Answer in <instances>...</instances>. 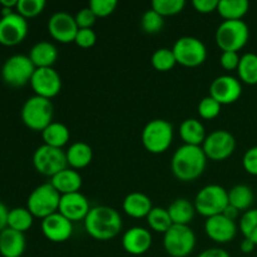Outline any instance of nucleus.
Wrapping results in <instances>:
<instances>
[{"mask_svg":"<svg viewBox=\"0 0 257 257\" xmlns=\"http://www.w3.org/2000/svg\"><path fill=\"white\" fill-rule=\"evenodd\" d=\"M83 222L85 232L98 241L112 240L122 230V217L119 212L108 206L92 207Z\"/></svg>","mask_w":257,"mask_h":257,"instance_id":"1","label":"nucleus"},{"mask_svg":"<svg viewBox=\"0 0 257 257\" xmlns=\"http://www.w3.org/2000/svg\"><path fill=\"white\" fill-rule=\"evenodd\" d=\"M207 157L202 147L183 145L176 150L171 161V168L177 180L183 182L195 181L205 172Z\"/></svg>","mask_w":257,"mask_h":257,"instance_id":"2","label":"nucleus"},{"mask_svg":"<svg viewBox=\"0 0 257 257\" xmlns=\"http://www.w3.org/2000/svg\"><path fill=\"white\" fill-rule=\"evenodd\" d=\"M250 30L243 20H223L215 34L217 47L222 52H236L242 49L248 42Z\"/></svg>","mask_w":257,"mask_h":257,"instance_id":"3","label":"nucleus"},{"mask_svg":"<svg viewBox=\"0 0 257 257\" xmlns=\"http://www.w3.org/2000/svg\"><path fill=\"white\" fill-rule=\"evenodd\" d=\"M54 108L45 98L33 95L22 108V120L29 130L43 132L53 122Z\"/></svg>","mask_w":257,"mask_h":257,"instance_id":"4","label":"nucleus"},{"mask_svg":"<svg viewBox=\"0 0 257 257\" xmlns=\"http://www.w3.org/2000/svg\"><path fill=\"white\" fill-rule=\"evenodd\" d=\"M196 212L203 217L222 215L228 206V191L220 185H208L198 191L193 202Z\"/></svg>","mask_w":257,"mask_h":257,"instance_id":"5","label":"nucleus"},{"mask_svg":"<svg viewBox=\"0 0 257 257\" xmlns=\"http://www.w3.org/2000/svg\"><path fill=\"white\" fill-rule=\"evenodd\" d=\"M60 193L52 183H43L32 191L27 201V208L34 217L44 220L48 216L58 212L60 203Z\"/></svg>","mask_w":257,"mask_h":257,"instance_id":"6","label":"nucleus"},{"mask_svg":"<svg viewBox=\"0 0 257 257\" xmlns=\"http://www.w3.org/2000/svg\"><path fill=\"white\" fill-rule=\"evenodd\" d=\"M173 141V127L166 119L150 120L142 131L143 147L153 155L165 153Z\"/></svg>","mask_w":257,"mask_h":257,"instance_id":"7","label":"nucleus"},{"mask_svg":"<svg viewBox=\"0 0 257 257\" xmlns=\"http://www.w3.org/2000/svg\"><path fill=\"white\" fill-rule=\"evenodd\" d=\"M163 247L171 257H187L196 247V235L190 226L173 225L163 235Z\"/></svg>","mask_w":257,"mask_h":257,"instance_id":"8","label":"nucleus"},{"mask_svg":"<svg viewBox=\"0 0 257 257\" xmlns=\"http://www.w3.org/2000/svg\"><path fill=\"white\" fill-rule=\"evenodd\" d=\"M35 69L28 55L15 54L5 60L2 68V78L10 87H23L32 80Z\"/></svg>","mask_w":257,"mask_h":257,"instance_id":"9","label":"nucleus"},{"mask_svg":"<svg viewBox=\"0 0 257 257\" xmlns=\"http://www.w3.org/2000/svg\"><path fill=\"white\" fill-rule=\"evenodd\" d=\"M33 165L40 175L48 176L50 178L60 171L68 168L67 156L64 151L47 145H42L35 150L33 155Z\"/></svg>","mask_w":257,"mask_h":257,"instance_id":"10","label":"nucleus"},{"mask_svg":"<svg viewBox=\"0 0 257 257\" xmlns=\"http://www.w3.org/2000/svg\"><path fill=\"white\" fill-rule=\"evenodd\" d=\"M177 64L187 68H196L203 64L207 58L206 45L195 37H182L177 39L172 48Z\"/></svg>","mask_w":257,"mask_h":257,"instance_id":"11","label":"nucleus"},{"mask_svg":"<svg viewBox=\"0 0 257 257\" xmlns=\"http://www.w3.org/2000/svg\"><path fill=\"white\" fill-rule=\"evenodd\" d=\"M236 148V140L230 132L225 130L213 131L206 137L202 145L207 160L221 162L232 156Z\"/></svg>","mask_w":257,"mask_h":257,"instance_id":"12","label":"nucleus"},{"mask_svg":"<svg viewBox=\"0 0 257 257\" xmlns=\"http://www.w3.org/2000/svg\"><path fill=\"white\" fill-rule=\"evenodd\" d=\"M30 87L35 95L52 99L62 89V78L54 68H37L30 80Z\"/></svg>","mask_w":257,"mask_h":257,"instance_id":"13","label":"nucleus"},{"mask_svg":"<svg viewBox=\"0 0 257 257\" xmlns=\"http://www.w3.org/2000/svg\"><path fill=\"white\" fill-rule=\"evenodd\" d=\"M28 22L17 12L0 18V44L14 47L27 38Z\"/></svg>","mask_w":257,"mask_h":257,"instance_id":"14","label":"nucleus"},{"mask_svg":"<svg viewBox=\"0 0 257 257\" xmlns=\"http://www.w3.org/2000/svg\"><path fill=\"white\" fill-rule=\"evenodd\" d=\"M242 94V84L240 79L232 75H220L210 85V97L221 105L237 102Z\"/></svg>","mask_w":257,"mask_h":257,"instance_id":"15","label":"nucleus"},{"mask_svg":"<svg viewBox=\"0 0 257 257\" xmlns=\"http://www.w3.org/2000/svg\"><path fill=\"white\" fill-rule=\"evenodd\" d=\"M48 30L53 39L63 44H68V43H74L79 28L75 23L74 17L68 13L60 12L50 17L48 22Z\"/></svg>","mask_w":257,"mask_h":257,"instance_id":"16","label":"nucleus"},{"mask_svg":"<svg viewBox=\"0 0 257 257\" xmlns=\"http://www.w3.org/2000/svg\"><path fill=\"white\" fill-rule=\"evenodd\" d=\"M42 232L52 242H65L72 237L73 222L62 213L55 212L42 220Z\"/></svg>","mask_w":257,"mask_h":257,"instance_id":"17","label":"nucleus"},{"mask_svg":"<svg viewBox=\"0 0 257 257\" xmlns=\"http://www.w3.org/2000/svg\"><path fill=\"white\" fill-rule=\"evenodd\" d=\"M205 232L213 242L227 243L236 237L237 226L235 221L223 215L208 217L205 222Z\"/></svg>","mask_w":257,"mask_h":257,"instance_id":"18","label":"nucleus"},{"mask_svg":"<svg viewBox=\"0 0 257 257\" xmlns=\"http://www.w3.org/2000/svg\"><path fill=\"white\" fill-rule=\"evenodd\" d=\"M90 208L92 207H90L87 197L80 192H75L69 193V195H63L60 197L58 212L62 213L70 222H78V221L85 220Z\"/></svg>","mask_w":257,"mask_h":257,"instance_id":"19","label":"nucleus"},{"mask_svg":"<svg viewBox=\"0 0 257 257\" xmlns=\"http://www.w3.org/2000/svg\"><path fill=\"white\" fill-rule=\"evenodd\" d=\"M122 246L130 255L140 256L147 252L152 246V235L147 228L132 227L124 232Z\"/></svg>","mask_w":257,"mask_h":257,"instance_id":"20","label":"nucleus"},{"mask_svg":"<svg viewBox=\"0 0 257 257\" xmlns=\"http://www.w3.org/2000/svg\"><path fill=\"white\" fill-rule=\"evenodd\" d=\"M27 247L24 233L7 227L0 232V255L3 257H22Z\"/></svg>","mask_w":257,"mask_h":257,"instance_id":"21","label":"nucleus"},{"mask_svg":"<svg viewBox=\"0 0 257 257\" xmlns=\"http://www.w3.org/2000/svg\"><path fill=\"white\" fill-rule=\"evenodd\" d=\"M50 183L60 193V196H63L69 195V193L79 192L83 180L82 176L79 175L78 171L68 167L65 170L60 171L55 176H53L50 178Z\"/></svg>","mask_w":257,"mask_h":257,"instance_id":"22","label":"nucleus"},{"mask_svg":"<svg viewBox=\"0 0 257 257\" xmlns=\"http://www.w3.org/2000/svg\"><path fill=\"white\" fill-rule=\"evenodd\" d=\"M122 207L125 215L130 217L143 218L147 217L153 208V205L151 198L145 193L132 192L125 196Z\"/></svg>","mask_w":257,"mask_h":257,"instance_id":"23","label":"nucleus"},{"mask_svg":"<svg viewBox=\"0 0 257 257\" xmlns=\"http://www.w3.org/2000/svg\"><path fill=\"white\" fill-rule=\"evenodd\" d=\"M28 57L35 68H53L58 59V49L53 43L39 42L33 45Z\"/></svg>","mask_w":257,"mask_h":257,"instance_id":"24","label":"nucleus"},{"mask_svg":"<svg viewBox=\"0 0 257 257\" xmlns=\"http://www.w3.org/2000/svg\"><path fill=\"white\" fill-rule=\"evenodd\" d=\"M180 137L185 145L202 147L207 135H206L205 127L200 120L196 118H188L181 123Z\"/></svg>","mask_w":257,"mask_h":257,"instance_id":"25","label":"nucleus"},{"mask_svg":"<svg viewBox=\"0 0 257 257\" xmlns=\"http://www.w3.org/2000/svg\"><path fill=\"white\" fill-rule=\"evenodd\" d=\"M68 167L73 170H82L89 166L93 160V151L88 143L75 142L65 151Z\"/></svg>","mask_w":257,"mask_h":257,"instance_id":"26","label":"nucleus"},{"mask_svg":"<svg viewBox=\"0 0 257 257\" xmlns=\"http://www.w3.org/2000/svg\"><path fill=\"white\" fill-rule=\"evenodd\" d=\"M173 225L188 226L195 217L196 208L187 198H177L167 208Z\"/></svg>","mask_w":257,"mask_h":257,"instance_id":"27","label":"nucleus"},{"mask_svg":"<svg viewBox=\"0 0 257 257\" xmlns=\"http://www.w3.org/2000/svg\"><path fill=\"white\" fill-rule=\"evenodd\" d=\"M42 138L44 141V145L62 150L69 142L70 132L67 125L63 123L52 122L42 132Z\"/></svg>","mask_w":257,"mask_h":257,"instance_id":"28","label":"nucleus"},{"mask_svg":"<svg viewBox=\"0 0 257 257\" xmlns=\"http://www.w3.org/2000/svg\"><path fill=\"white\" fill-rule=\"evenodd\" d=\"M250 4L247 0H220L217 13L225 20H242Z\"/></svg>","mask_w":257,"mask_h":257,"instance_id":"29","label":"nucleus"},{"mask_svg":"<svg viewBox=\"0 0 257 257\" xmlns=\"http://www.w3.org/2000/svg\"><path fill=\"white\" fill-rule=\"evenodd\" d=\"M237 74L241 83L248 85L257 84V54L246 53L241 57Z\"/></svg>","mask_w":257,"mask_h":257,"instance_id":"30","label":"nucleus"},{"mask_svg":"<svg viewBox=\"0 0 257 257\" xmlns=\"http://www.w3.org/2000/svg\"><path fill=\"white\" fill-rule=\"evenodd\" d=\"M253 202V192L246 185H236L228 191V205L236 210L247 211Z\"/></svg>","mask_w":257,"mask_h":257,"instance_id":"31","label":"nucleus"},{"mask_svg":"<svg viewBox=\"0 0 257 257\" xmlns=\"http://www.w3.org/2000/svg\"><path fill=\"white\" fill-rule=\"evenodd\" d=\"M34 222V216L27 207H15L8 213V227L18 232H27Z\"/></svg>","mask_w":257,"mask_h":257,"instance_id":"32","label":"nucleus"},{"mask_svg":"<svg viewBox=\"0 0 257 257\" xmlns=\"http://www.w3.org/2000/svg\"><path fill=\"white\" fill-rule=\"evenodd\" d=\"M146 218H147V223L151 230L158 233H163V235L173 226L167 208L153 207Z\"/></svg>","mask_w":257,"mask_h":257,"instance_id":"33","label":"nucleus"},{"mask_svg":"<svg viewBox=\"0 0 257 257\" xmlns=\"http://www.w3.org/2000/svg\"><path fill=\"white\" fill-rule=\"evenodd\" d=\"M152 67L158 72H170L177 64L173 50L170 48H160L152 54Z\"/></svg>","mask_w":257,"mask_h":257,"instance_id":"34","label":"nucleus"},{"mask_svg":"<svg viewBox=\"0 0 257 257\" xmlns=\"http://www.w3.org/2000/svg\"><path fill=\"white\" fill-rule=\"evenodd\" d=\"M240 231L243 238H248L257 246V208L248 210L241 216Z\"/></svg>","mask_w":257,"mask_h":257,"instance_id":"35","label":"nucleus"},{"mask_svg":"<svg viewBox=\"0 0 257 257\" xmlns=\"http://www.w3.org/2000/svg\"><path fill=\"white\" fill-rule=\"evenodd\" d=\"M152 10H155L161 17H173L185 9V0H153Z\"/></svg>","mask_w":257,"mask_h":257,"instance_id":"36","label":"nucleus"},{"mask_svg":"<svg viewBox=\"0 0 257 257\" xmlns=\"http://www.w3.org/2000/svg\"><path fill=\"white\" fill-rule=\"evenodd\" d=\"M47 3L44 0H19L17 5V13L25 19L35 18L44 10Z\"/></svg>","mask_w":257,"mask_h":257,"instance_id":"37","label":"nucleus"},{"mask_svg":"<svg viewBox=\"0 0 257 257\" xmlns=\"http://www.w3.org/2000/svg\"><path fill=\"white\" fill-rule=\"evenodd\" d=\"M165 20L160 14L155 12V10H147L143 14L142 20H141V27H142L143 32L147 34H157L162 30Z\"/></svg>","mask_w":257,"mask_h":257,"instance_id":"38","label":"nucleus"},{"mask_svg":"<svg viewBox=\"0 0 257 257\" xmlns=\"http://www.w3.org/2000/svg\"><path fill=\"white\" fill-rule=\"evenodd\" d=\"M221 107H222V105H221L220 103H217L212 97L208 95V97H205L201 100L200 104H198L197 110L198 114H200V117L202 118V119L211 120L215 119V118L220 114Z\"/></svg>","mask_w":257,"mask_h":257,"instance_id":"39","label":"nucleus"},{"mask_svg":"<svg viewBox=\"0 0 257 257\" xmlns=\"http://www.w3.org/2000/svg\"><path fill=\"white\" fill-rule=\"evenodd\" d=\"M97 18H105L112 14L117 8L115 0H92L88 5Z\"/></svg>","mask_w":257,"mask_h":257,"instance_id":"40","label":"nucleus"},{"mask_svg":"<svg viewBox=\"0 0 257 257\" xmlns=\"http://www.w3.org/2000/svg\"><path fill=\"white\" fill-rule=\"evenodd\" d=\"M75 23H77L78 28L79 29H92V27L94 25L97 17L94 15V13L89 9V8H83L79 12L75 14L74 17Z\"/></svg>","mask_w":257,"mask_h":257,"instance_id":"41","label":"nucleus"},{"mask_svg":"<svg viewBox=\"0 0 257 257\" xmlns=\"http://www.w3.org/2000/svg\"><path fill=\"white\" fill-rule=\"evenodd\" d=\"M95 42H97V35H95L94 30L92 29H79L74 39L75 44L83 49L92 48L95 44Z\"/></svg>","mask_w":257,"mask_h":257,"instance_id":"42","label":"nucleus"},{"mask_svg":"<svg viewBox=\"0 0 257 257\" xmlns=\"http://www.w3.org/2000/svg\"><path fill=\"white\" fill-rule=\"evenodd\" d=\"M242 166L248 175L257 176V146L246 151L242 158Z\"/></svg>","mask_w":257,"mask_h":257,"instance_id":"43","label":"nucleus"},{"mask_svg":"<svg viewBox=\"0 0 257 257\" xmlns=\"http://www.w3.org/2000/svg\"><path fill=\"white\" fill-rule=\"evenodd\" d=\"M241 57L236 52H222L220 57V64L225 70H237Z\"/></svg>","mask_w":257,"mask_h":257,"instance_id":"44","label":"nucleus"},{"mask_svg":"<svg viewBox=\"0 0 257 257\" xmlns=\"http://www.w3.org/2000/svg\"><path fill=\"white\" fill-rule=\"evenodd\" d=\"M218 2L220 0H193L192 7L195 10L201 14H211L213 12H217Z\"/></svg>","mask_w":257,"mask_h":257,"instance_id":"45","label":"nucleus"},{"mask_svg":"<svg viewBox=\"0 0 257 257\" xmlns=\"http://www.w3.org/2000/svg\"><path fill=\"white\" fill-rule=\"evenodd\" d=\"M197 257H231L227 251L220 247H212L207 248V250L202 251Z\"/></svg>","mask_w":257,"mask_h":257,"instance_id":"46","label":"nucleus"},{"mask_svg":"<svg viewBox=\"0 0 257 257\" xmlns=\"http://www.w3.org/2000/svg\"><path fill=\"white\" fill-rule=\"evenodd\" d=\"M8 213H9V210L0 201V232L8 227Z\"/></svg>","mask_w":257,"mask_h":257,"instance_id":"47","label":"nucleus"},{"mask_svg":"<svg viewBox=\"0 0 257 257\" xmlns=\"http://www.w3.org/2000/svg\"><path fill=\"white\" fill-rule=\"evenodd\" d=\"M255 247H256L255 243H253L251 240H248V238H243L242 242H241V245H240L241 252L246 253V255H247V253L253 252Z\"/></svg>","mask_w":257,"mask_h":257,"instance_id":"48","label":"nucleus"},{"mask_svg":"<svg viewBox=\"0 0 257 257\" xmlns=\"http://www.w3.org/2000/svg\"><path fill=\"white\" fill-rule=\"evenodd\" d=\"M222 215L226 216V217H227V218H230V220L235 221V222H236V220H237L238 215H240V211L236 210L235 207H232V206L228 205L227 207L225 208V211H223Z\"/></svg>","mask_w":257,"mask_h":257,"instance_id":"49","label":"nucleus"},{"mask_svg":"<svg viewBox=\"0 0 257 257\" xmlns=\"http://www.w3.org/2000/svg\"><path fill=\"white\" fill-rule=\"evenodd\" d=\"M19 0H0V5H2V9H17V5Z\"/></svg>","mask_w":257,"mask_h":257,"instance_id":"50","label":"nucleus"},{"mask_svg":"<svg viewBox=\"0 0 257 257\" xmlns=\"http://www.w3.org/2000/svg\"><path fill=\"white\" fill-rule=\"evenodd\" d=\"M0 256H2V255H0Z\"/></svg>","mask_w":257,"mask_h":257,"instance_id":"51","label":"nucleus"}]
</instances>
